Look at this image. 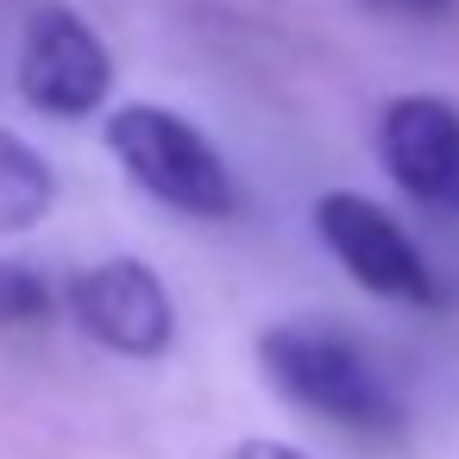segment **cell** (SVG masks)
I'll return each mask as SVG.
<instances>
[{"label":"cell","mask_w":459,"mask_h":459,"mask_svg":"<svg viewBox=\"0 0 459 459\" xmlns=\"http://www.w3.org/2000/svg\"><path fill=\"white\" fill-rule=\"evenodd\" d=\"M258 371L290 409H302V415H315L340 434L396 440L409 428V403H403L396 377L340 321H321V315L271 321L258 333Z\"/></svg>","instance_id":"1"},{"label":"cell","mask_w":459,"mask_h":459,"mask_svg":"<svg viewBox=\"0 0 459 459\" xmlns=\"http://www.w3.org/2000/svg\"><path fill=\"white\" fill-rule=\"evenodd\" d=\"M108 152L114 164L152 195L164 202L170 214H189V221H227L239 208V183L227 170V158L214 152V139L170 114V108H152V101H126L108 114Z\"/></svg>","instance_id":"2"},{"label":"cell","mask_w":459,"mask_h":459,"mask_svg":"<svg viewBox=\"0 0 459 459\" xmlns=\"http://www.w3.org/2000/svg\"><path fill=\"white\" fill-rule=\"evenodd\" d=\"M315 233L321 246L333 252V264L384 296V302H403V308H434L440 302V283H434V264L421 258V246L403 233V221L390 208H377L371 195L359 189H327L315 202Z\"/></svg>","instance_id":"3"},{"label":"cell","mask_w":459,"mask_h":459,"mask_svg":"<svg viewBox=\"0 0 459 459\" xmlns=\"http://www.w3.org/2000/svg\"><path fill=\"white\" fill-rule=\"evenodd\" d=\"M64 308L114 359H164L177 340V302L145 258H101L64 283Z\"/></svg>","instance_id":"4"},{"label":"cell","mask_w":459,"mask_h":459,"mask_svg":"<svg viewBox=\"0 0 459 459\" xmlns=\"http://www.w3.org/2000/svg\"><path fill=\"white\" fill-rule=\"evenodd\" d=\"M13 82H20V101H26L32 114L89 120V114L108 101V89H114V57H108L101 32H95L82 13H70V7H39V13H26Z\"/></svg>","instance_id":"5"},{"label":"cell","mask_w":459,"mask_h":459,"mask_svg":"<svg viewBox=\"0 0 459 459\" xmlns=\"http://www.w3.org/2000/svg\"><path fill=\"white\" fill-rule=\"evenodd\" d=\"M377 164L409 202L459 214V108L440 95H396L377 114Z\"/></svg>","instance_id":"6"},{"label":"cell","mask_w":459,"mask_h":459,"mask_svg":"<svg viewBox=\"0 0 459 459\" xmlns=\"http://www.w3.org/2000/svg\"><path fill=\"white\" fill-rule=\"evenodd\" d=\"M51 202H57L51 164H45L20 133L0 126V233H26V227H39V221L51 214Z\"/></svg>","instance_id":"7"},{"label":"cell","mask_w":459,"mask_h":459,"mask_svg":"<svg viewBox=\"0 0 459 459\" xmlns=\"http://www.w3.org/2000/svg\"><path fill=\"white\" fill-rule=\"evenodd\" d=\"M57 283L32 258H0V333H32L57 315Z\"/></svg>","instance_id":"8"},{"label":"cell","mask_w":459,"mask_h":459,"mask_svg":"<svg viewBox=\"0 0 459 459\" xmlns=\"http://www.w3.org/2000/svg\"><path fill=\"white\" fill-rule=\"evenodd\" d=\"M227 459H308V453L290 446V440H271V434H246V440L227 446Z\"/></svg>","instance_id":"9"},{"label":"cell","mask_w":459,"mask_h":459,"mask_svg":"<svg viewBox=\"0 0 459 459\" xmlns=\"http://www.w3.org/2000/svg\"><path fill=\"white\" fill-rule=\"evenodd\" d=\"M377 7H390V13H415V20H421V13H446L453 0H377Z\"/></svg>","instance_id":"10"}]
</instances>
